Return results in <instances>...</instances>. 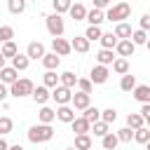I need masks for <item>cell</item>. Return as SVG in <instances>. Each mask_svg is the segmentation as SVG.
Listing matches in <instances>:
<instances>
[{"label": "cell", "mask_w": 150, "mask_h": 150, "mask_svg": "<svg viewBox=\"0 0 150 150\" xmlns=\"http://www.w3.org/2000/svg\"><path fill=\"white\" fill-rule=\"evenodd\" d=\"M108 131H110V124H108V122H103V120H98V122H94V124H91V134H94V136H98V138H103Z\"/></svg>", "instance_id": "obj_24"}, {"label": "cell", "mask_w": 150, "mask_h": 150, "mask_svg": "<svg viewBox=\"0 0 150 150\" xmlns=\"http://www.w3.org/2000/svg\"><path fill=\"white\" fill-rule=\"evenodd\" d=\"M70 47H73L75 52L84 54V52H89V40H87L84 35H75V38L70 40Z\"/></svg>", "instance_id": "obj_16"}, {"label": "cell", "mask_w": 150, "mask_h": 150, "mask_svg": "<svg viewBox=\"0 0 150 150\" xmlns=\"http://www.w3.org/2000/svg\"><path fill=\"white\" fill-rule=\"evenodd\" d=\"M26 56L28 59H42L45 56V45L42 42H30L28 49H26Z\"/></svg>", "instance_id": "obj_17"}, {"label": "cell", "mask_w": 150, "mask_h": 150, "mask_svg": "<svg viewBox=\"0 0 150 150\" xmlns=\"http://www.w3.org/2000/svg\"><path fill=\"white\" fill-rule=\"evenodd\" d=\"M134 141H136V143H148V141H150V129H148V127L134 129Z\"/></svg>", "instance_id": "obj_30"}, {"label": "cell", "mask_w": 150, "mask_h": 150, "mask_svg": "<svg viewBox=\"0 0 150 150\" xmlns=\"http://www.w3.org/2000/svg\"><path fill=\"white\" fill-rule=\"evenodd\" d=\"M59 84V75H56V70H47L45 73V87H56Z\"/></svg>", "instance_id": "obj_38"}, {"label": "cell", "mask_w": 150, "mask_h": 150, "mask_svg": "<svg viewBox=\"0 0 150 150\" xmlns=\"http://www.w3.org/2000/svg\"><path fill=\"white\" fill-rule=\"evenodd\" d=\"M115 49H117V54H120V56H124V59H127V56H131V54H134L136 45H134V42L127 38V40H120V42L115 45Z\"/></svg>", "instance_id": "obj_11"}, {"label": "cell", "mask_w": 150, "mask_h": 150, "mask_svg": "<svg viewBox=\"0 0 150 150\" xmlns=\"http://www.w3.org/2000/svg\"><path fill=\"white\" fill-rule=\"evenodd\" d=\"M14 38V28L12 26H0V42H7Z\"/></svg>", "instance_id": "obj_44"}, {"label": "cell", "mask_w": 150, "mask_h": 150, "mask_svg": "<svg viewBox=\"0 0 150 150\" xmlns=\"http://www.w3.org/2000/svg\"><path fill=\"white\" fill-rule=\"evenodd\" d=\"M40 61H42V66H45L47 70H56V68H59V63H61L59 54H54V52H52V54H47V52H45V56H42Z\"/></svg>", "instance_id": "obj_18"}, {"label": "cell", "mask_w": 150, "mask_h": 150, "mask_svg": "<svg viewBox=\"0 0 150 150\" xmlns=\"http://www.w3.org/2000/svg\"><path fill=\"white\" fill-rule=\"evenodd\" d=\"M75 148L77 150H89L91 148V136L89 134H75Z\"/></svg>", "instance_id": "obj_25"}, {"label": "cell", "mask_w": 150, "mask_h": 150, "mask_svg": "<svg viewBox=\"0 0 150 150\" xmlns=\"http://www.w3.org/2000/svg\"><path fill=\"white\" fill-rule=\"evenodd\" d=\"M108 75H110L108 66H101V63H98V66L91 68V77H89V80H91L94 84H103V82H108Z\"/></svg>", "instance_id": "obj_6"}, {"label": "cell", "mask_w": 150, "mask_h": 150, "mask_svg": "<svg viewBox=\"0 0 150 150\" xmlns=\"http://www.w3.org/2000/svg\"><path fill=\"white\" fill-rule=\"evenodd\" d=\"M66 150H77V148H75V145H73V148H66Z\"/></svg>", "instance_id": "obj_53"}, {"label": "cell", "mask_w": 150, "mask_h": 150, "mask_svg": "<svg viewBox=\"0 0 150 150\" xmlns=\"http://www.w3.org/2000/svg\"><path fill=\"white\" fill-rule=\"evenodd\" d=\"M117 138H120L122 143H131V138H134V129H129V127L120 129V131H117Z\"/></svg>", "instance_id": "obj_41"}, {"label": "cell", "mask_w": 150, "mask_h": 150, "mask_svg": "<svg viewBox=\"0 0 150 150\" xmlns=\"http://www.w3.org/2000/svg\"><path fill=\"white\" fill-rule=\"evenodd\" d=\"M141 115H143V117L150 115V103H143V105H141Z\"/></svg>", "instance_id": "obj_48"}, {"label": "cell", "mask_w": 150, "mask_h": 150, "mask_svg": "<svg viewBox=\"0 0 150 150\" xmlns=\"http://www.w3.org/2000/svg\"><path fill=\"white\" fill-rule=\"evenodd\" d=\"M112 0H94V7H98V9H103V7H108Z\"/></svg>", "instance_id": "obj_47"}, {"label": "cell", "mask_w": 150, "mask_h": 150, "mask_svg": "<svg viewBox=\"0 0 150 150\" xmlns=\"http://www.w3.org/2000/svg\"><path fill=\"white\" fill-rule=\"evenodd\" d=\"M52 49H54V54H59V56H68V54L73 52L70 42L63 40V38H54V40H52Z\"/></svg>", "instance_id": "obj_7"}, {"label": "cell", "mask_w": 150, "mask_h": 150, "mask_svg": "<svg viewBox=\"0 0 150 150\" xmlns=\"http://www.w3.org/2000/svg\"><path fill=\"white\" fill-rule=\"evenodd\" d=\"M112 70H115L117 75H124V73H129V61H127L124 56L115 59V61H112Z\"/></svg>", "instance_id": "obj_28"}, {"label": "cell", "mask_w": 150, "mask_h": 150, "mask_svg": "<svg viewBox=\"0 0 150 150\" xmlns=\"http://www.w3.org/2000/svg\"><path fill=\"white\" fill-rule=\"evenodd\" d=\"M145 145H148V150H150V141H148V143H145Z\"/></svg>", "instance_id": "obj_55"}, {"label": "cell", "mask_w": 150, "mask_h": 150, "mask_svg": "<svg viewBox=\"0 0 150 150\" xmlns=\"http://www.w3.org/2000/svg\"><path fill=\"white\" fill-rule=\"evenodd\" d=\"M33 101L35 103H40V105H45L49 98H52V94H49V87H45V84H40V87H33Z\"/></svg>", "instance_id": "obj_8"}, {"label": "cell", "mask_w": 150, "mask_h": 150, "mask_svg": "<svg viewBox=\"0 0 150 150\" xmlns=\"http://www.w3.org/2000/svg\"><path fill=\"white\" fill-rule=\"evenodd\" d=\"M129 14H131V5H129V2H117V5H112V7L105 12V19L120 23V21L129 19Z\"/></svg>", "instance_id": "obj_2"}, {"label": "cell", "mask_w": 150, "mask_h": 150, "mask_svg": "<svg viewBox=\"0 0 150 150\" xmlns=\"http://www.w3.org/2000/svg\"><path fill=\"white\" fill-rule=\"evenodd\" d=\"M56 120H61V122H66V124H70L73 120H75V110L66 103V105H59V110H56Z\"/></svg>", "instance_id": "obj_13"}, {"label": "cell", "mask_w": 150, "mask_h": 150, "mask_svg": "<svg viewBox=\"0 0 150 150\" xmlns=\"http://www.w3.org/2000/svg\"><path fill=\"white\" fill-rule=\"evenodd\" d=\"M7 150H23V148H21V145H19V143H16V145H9V148H7Z\"/></svg>", "instance_id": "obj_50"}, {"label": "cell", "mask_w": 150, "mask_h": 150, "mask_svg": "<svg viewBox=\"0 0 150 150\" xmlns=\"http://www.w3.org/2000/svg\"><path fill=\"white\" fill-rule=\"evenodd\" d=\"M101 120L108 122V124H112V122L117 120V110H115V108H105V110H101Z\"/></svg>", "instance_id": "obj_40"}, {"label": "cell", "mask_w": 150, "mask_h": 150, "mask_svg": "<svg viewBox=\"0 0 150 150\" xmlns=\"http://www.w3.org/2000/svg\"><path fill=\"white\" fill-rule=\"evenodd\" d=\"M134 87H136V77L129 75V73H124L122 80H120V89H122V91H131Z\"/></svg>", "instance_id": "obj_29"}, {"label": "cell", "mask_w": 150, "mask_h": 150, "mask_svg": "<svg viewBox=\"0 0 150 150\" xmlns=\"http://www.w3.org/2000/svg\"><path fill=\"white\" fill-rule=\"evenodd\" d=\"M96 61H98L101 66H110V63L115 61V56H112V49H101V52L96 54Z\"/></svg>", "instance_id": "obj_27"}, {"label": "cell", "mask_w": 150, "mask_h": 150, "mask_svg": "<svg viewBox=\"0 0 150 150\" xmlns=\"http://www.w3.org/2000/svg\"><path fill=\"white\" fill-rule=\"evenodd\" d=\"M0 54H2L5 59H7V56L12 59V56H16V54H19V49H16V45H14L12 40H7V42H2V49H0Z\"/></svg>", "instance_id": "obj_33"}, {"label": "cell", "mask_w": 150, "mask_h": 150, "mask_svg": "<svg viewBox=\"0 0 150 150\" xmlns=\"http://www.w3.org/2000/svg\"><path fill=\"white\" fill-rule=\"evenodd\" d=\"M16 80H19V70H16V68H12V66L0 68V82L12 84V82H16Z\"/></svg>", "instance_id": "obj_9"}, {"label": "cell", "mask_w": 150, "mask_h": 150, "mask_svg": "<svg viewBox=\"0 0 150 150\" xmlns=\"http://www.w3.org/2000/svg\"><path fill=\"white\" fill-rule=\"evenodd\" d=\"M70 16H73V21H84V16H87V9H84V5L82 2H75V5H70Z\"/></svg>", "instance_id": "obj_20"}, {"label": "cell", "mask_w": 150, "mask_h": 150, "mask_svg": "<svg viewBox=\"0 0 150 150\" xmlns=\"http://www.w3.org/2000/svg\"><path fill=\"white\" fill-rule=\"evenodd\" d=\"M101 35H103V30H101V26H89L87 30H84V38L91 42V40H101Z\"/></svg>", "instance_id": "obj_36"}, {"label": "cell", "mask_w": 150, "mask_h": 150, "mask_svg": "<svg viewBox=\"0 0 150 150\" xmlns=\"http://www.w3.org/2000/svg\"><path fill=\"white\" fill-rule=\"evenodd\" d=\"M52 98H54L59 105H66V103H70L73 91H70L68 87H63V84H56V87H54V91H52Z\"/></svg>", "instance_id": "obj_5"}, {"label": "cell", "mask_w": 150, "mask_h": 150, "mask_svg": "<svg viewBox=\"0 0 150 150\" xmlns=\"http://www.w3.org/2000/svg\"><path fill=\"white\" fill-rule=\"evenodd\" d=\"M143 124H145V120H143L141 112H129V115H127V127H129V129H138V127H143Z\"/></svg>", "instance_id": "obj_23"}, {"label": "cell", "mask_w": 150, "mask_h": 150, "mask_svg": "<svg viewBox=\"0 0 150 150\" xmlns=\"http://www.w3.org/2000/svg\"><path fill=\"white\" fill-rule=\"evenodd\" d=\"M91 87H94V82H91L89 77H77V89H80V91L91 94Z\"/></svg>", "instance_id": "obj_39"}, {"label": "cell", "mask_w": 150, "mask_h": 150, "mask_svg": "<svg viewBox=\"0 0 150 150\" xmlns=\"http://www.w3.org/2000/svg\"><path fill=\"white\" fill-rule=\"evenodd\" d=\"M145 47H148V49H150V40H148V42H145Z\"/></svg>", "instance_id": "obj_54"}, {"label": "cell", "mask_w": 150, "mask_h": 150, "mask_svg": "<svg viewBox=\"0 0 150 150\" xmlns=\"http://www.w3.org/2000/svg\"><path fill=\"white\" fill-rule=\"evenodd\" d=\"M7 9L12 14H21L26 9V0H7Z\"/></svg>", "instance_id": "obj_35"}, {"label": "cell", "mask_w": 150, "mask_h": 150, "mask_svg": "<svg viewBox=\"0 0 150 150\" xmlns=\"http://www.w3.org/2000/svg\"><path fill=\"white\" fill-rule=\"evenodd\" d=\"M54 136V129H52V124H33L30 129H28V141L30 143H47L49 138Z\"/></svg>", "instance_id": "obj_1"}, {"label": "cell", "mask_w": 150, "mask_h": 150, "mask_svg": "<svg viewBox=\"0 0 150 150\" xmlns=\"http://www.w3.org/2000/svg\"><path fill=\"white\" fill-rule=\"evenodd\" d=\"M131 26L129 23H124V21H120L117 26H115V35H117V40H127V38H131Z\"/></svg>", "instance_id": "obj_21"}, {"label": "cell", "mask_w": 150, "mask_h": 150, "mask_svg": "<svg viewBox=\"0 0 150 150\" xmlns=\"http://www.w3.org/2000/svg\"><path fill=\"white\" fill-rule=\"evenodd\" d=\"M0 68H5V56L0 54Z\"/></svg>", "instance_id": "obj_51"}, {"label": "cell", "mask_w": 150, "mask_h": 150, "mask_svg": "<svg viewBox=\"0 0 150 150\" xmlns=\"http://www.w3.org/2000/svg\"><path fill=\"white\" fill-rule=\"evenodd\" d=\"M38 120H40L42 124H52V122L56 120V110H52V108L42 105V108H40V112H38Z\"/></svg>", "instance_id": "obj_19"}, {"label": "cell", "mask_w": 150, "mask_h": 150, "mask_svg": "<svg viewBox=\"0 0 150 150\" xmlns=\"http://www.w3.org/2000/svg\"><path fill=\"white\" fill-rule=\"evenodd\" d=\"M117 42H120V40H117L115 33H103V35H101V45H103V49H112Z\"/></svg>", "instance_id": "obj_32"}, {"label": "cell", "mask_w": 150, "mask_h": 150, "mask_svg": "<svg viewBox=\"0 0 150 150\" xmlns=\"http://www.w3.org/2000/svg\"><path fill=\"white\" fill-rule=\"evenodd\" d=\"M82 117H84L87 122H91V124H94V122H98V120H101V110H98L96 105H87V108H84V112H82Z\"/></svg>", "instance_id": "obj_22"}, {"label": "cell", "mask_w": 150, "mask_h": 150, "mask_svg": "<svg viewBox=\"0 0 150 150\" xmlns=\"http://www.w3.org/2000/svg\"><path fill=\"white\" fill-rule=\"evenodd\" d=\"M7 94H9V91H7V84H5V82H0V101H5V98H7Z\"/></svg>", "instance_id": "obj_46"}, {"label": "cell", "mask_w": 150, "mask_h": 150, "mask_svg": "<svg viewBox=\"0 0 150 150\" xmlns=\"http://www.w3.org/2000/svg\"><path fill=\"white\" fill-rule=\"evenodd\" d=\"M59 80H61V84L68 87V89H73V87L77 84V77H75V73H70V70H66L63 75H59Z\"/></svg>", "instance_id": "obj_34"}, {"label": "cell", "mask_w": 150, "mask_h": 150, "mask_svg": "<svg viewBox=\"0 0 150 150\" xmlns=\"http://www.w3.org/2000/svg\"><path fill=\"white\" fill-rule=\"evenodd\" d=\"M84 19L89 21V26H101V21H105V14H103V9L94 7V9H89V12H87V16H84Z\"/></svg>", "instance_id": "obj_14"}, {"label": "cell", "mask_w": 150, "mask_h": 150, "mask_svg": "<svg viewBox=\"0 0 150 150\" xmlns=\"http://www.w3.org/2000/svg\"><path fill=\"white\" fill-rule=\"evenodd\" d=\"M70 127H73L75 134H89V131H91V122H87L84 117H75V120L70 122Z\"/></svg>", "instance_id": "obj_15"}, {"label": "cell", "mask_w": 150, "mask_h": 150, "mask_svg": "<svg viewBox=\"0 0 150 150\" xmlns=\"http://www.w3.org/2000/svg\"><path fill=\"white\" fill-rule=\"evenodd\" d=\"M70 5H73L70 0H54V12L56 14H63V12L70 9Z\"/></svg>", "instance_id": "obj_43"}, {"label": "cell", "mask_w": 150, "mask_h": 150, "mask_svg": "<svg viewBox=\"0 0 150 150\" xmlns=\"http://www.w3.org/2000/svg\"><path fill=\"white\" fill-rule=\"evenodd\" d=\"M143 120H145V127L150 129V115H148V117H143Z\"/></svg>", "instance_id": "obj_52"}, {"label": "cell", "mask_w": 150, "mask_h": 150, "mask_svg": "<svg viewBox=\"0 0 150 150\" xmlns=\"http://www.w3.org/2000/svg\"><path fill=\"white\" fill-rule=\"evenodd\" d=\"M35 2H38V0H35Z\"/></svg>", "instance_id": "obj_56"}, {"label": "cell", "mask_w": 150, "mask_h": 150, "mask_svg": "<svg viewBox=\"0 0 150 150\" xmlns=\"http://www.w3.org/2000/svg\"><path fill=\"white\" fill-rule=\"evenodd\" d=\"M129 40H131L134 45H145V42H148V35H145V30H143V28H138V30H134V33H131V38H129Z\"/></svg>", "instance_id": "obj_37"}, {"label": "cell", "mask_w": 150, "mask_h": 150, "mask_svg": "<svg viewBox=\"0 0 150 150\" xmlns=\"http://www.w3.org/2000/svg\"><path fill=\"white\" fill-rule=\"evenodd\" d=\"M12 129H14V122L9 120V117H0V134L5 136V134H12Z\"/></svg>", "instance_id": "obj_42"}, {"label": "cell", "mask_w": 150, "mask_h": 150, "mask_svg": "<svg viewBox=\"0 0 150 150\" xmlns=\"http://www.w3.org/2000/svg\"><path fill=\"white\" fill-rule=\"evenodd\" d=\"M28 63H30V59H28L26 54H16V56H12V68H16V70H26Z\"/></svg>", "instance_id": "obj_26"}, {"label": "cell", "mask_w": 150, "mask_h": 150, "mask_svg": "<svg viewBox=\"0 0 150 150\" xmlns=\"http://www.w3.org/2000/svg\"><path fill=\"white\" fill-rule=\"evenodd\" d=\"M9 94L16 96V98H21V96H30V94H33V82H30L28 77H21V80H16V82L9 84Z\"/></svg>", "instance_id": "obj_3"}, {"label": "cell", "mask_w": 150, "mask_h": 150, "mask_svg": "<svg viewBox=\"0 0 150 150\" xmlns=\"http://www.w3.org/2000/svg\"><path fill=\"white\" fill-rule=\"evenodd\" d=\"M131 94H134L136 101H141V103H150V87H148V84H136V87L131 89Z\"/></svg>", "instance_id": "obj_10"}, {"label": "cell", "mask_w": 150, "mask_h": 150, "mask_svg": "<svg viewBox=\"0 0 150 150\" xmlns=\"http://www.w3.org/2000/svg\"><path fill=\"white\" fill-rule=\"evenodd\" d=\"M7 148H9V143H7L5 138H0V150H7Z\"/></svg>", "instance_id": "obj_49"}, {"label": "cell", "mask_w": 150, "mask_h": 150, "mask_svg": "<svg viewBox=\"0 0 150 150\" xmlns=\"http://www.w3.org/2000/svg\"><path fill=\"white\" fill-rule=\"evenodd\" d=\"M141 28H143V30L150 28V14H143V16H141Z\"/></svg>", "instance_id": "obj_45"}, {"label": "cell", "mask_w": 150, "mask_h": 150, "mask_svg": "<svg viewBox=\"0 0 150 150\" xmlns=\"http://www.w3.org/2000/svg\"><path fill=\"white\" fill-rule=\"evenodd\" d=\"M45 21H47V30H49V35H54V38H61L63 35V28H66V23H63V19H61V14H49V16H45Z\"/></svg>", "instance_id": "obj_4"}, {"label": "cell", "mask_w": 150, "mask_h": 150, "mask_svg": "<svg viewBox=\"0 0 150 150\" xmlns=\"http://www.w3.org/2000/svg\"><path fill=\"white\" fill-rule=\"evenodd\" d=\"M101 143H103V148H105V150H115V148H117V143H120V138H117V134H110V131H108V134L101 138Z\"/></svg>", "instance_id": "obj_31"}, {"label": "cell", "mask_w": 150, "mask_h": 150, "mask_svg": "<svg viewBox=\"0 0 150 150\" xmlns=\"http://www.w3.org/2000/svg\"><path fill=\"white\" fill-rule=\"evenodd\" d=\"M89 96H91V94H84V91H75V94H73V98H70V103L75 105V110H84V108L89 105Z\"/></svg>", "instance_id": "obj_12"}]
</instances>
